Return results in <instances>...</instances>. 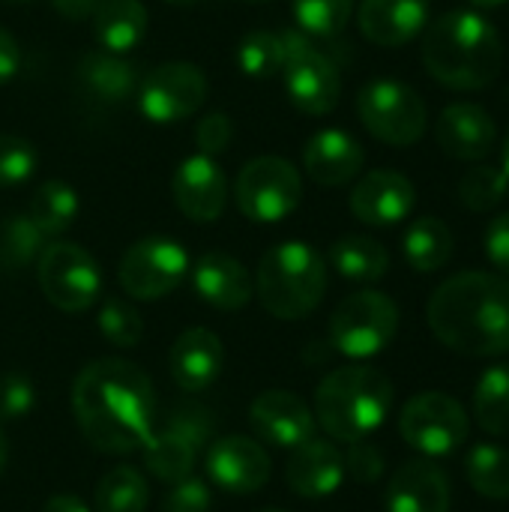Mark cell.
Wrapping results in <instances>:
<instances>
[{"label":"cell","instance_id":"1","mask_svg":"<svg viewBox=\"0 0 509 512\" xmlns=\"http://www.w3.org/2000/svg\"><path fill=\"white\" fill-rule=\"evenodd\" d=\"M75 420L99 453L123 456L153 438V384L129 360L105 357L81 369L72 387Z\"/></svg>","mask_w":509,"mask_h":512},{"label":"cell","instance_id":"2","mask_svg":"<svg viewBox=\"0 0 509 512\" xmlns=\"http://www.w3.org/2000/svg\"><path fill=\"white\" fill-rule=\"evenodd\" d=\"M429 327L441 345L462 357H498L509 351V279L465 270L429 297Z\"/></svg>","mask_w":509,"mask_h":512},{"label":"cell","instance_id":"3","mask_svg":"<svg viewBox=\"0 0 509 512\" xmlns=\"http://www.w3.org/2000/svg\"><path fill=\"white\" fill-rule=\"evenodd\" d=\"M423 66L450 90H483L504 66V39L477 9H450L426 24Z\"/></svg>","mask_w":509,"mask_h":512},{"label":"cell","instance_id":"4","mask_svg":"<svg viewBox=\"0 0 509 512\" xmlns=\"http://www.w3.org/2000/svg\"><path fill=\"white\" fill-rule=\"evenodd\" d=\"M393 408V384L372 366L330 372L315 393V417L336 441L354 444L378 432Z\"/></svg>","mask_w":509,"mask_h":512},{"label":"cell","instance_id":"5","mask_svg":"<svg viewBox=\"0 0 509 512\" xmlns=\"http://www.w3.org/2000/svg\"><path fill=\"white\" fill-rule=\"evenodd\" d=\"M255 291L273 318L300 321L312 315L327 294V264L309 243H279L261 258Z\"/></svg>","mask_w":509,"mask_h":512},{"label":"cell","instance_id":"6","mask_svg":"<svg viewBox=\"0 0 509 512\" xmlns=\"http://www.w3.org/2000/svg\"><path fill=\"white\" fill-rule=\"evenodd\" d=\"M357 114L363 126L390 147H411L429 126L423 96L396 78H375L357 96Z\"/></svg>","mask_w":509,"mask_h":512},{"label":"cell","instance_id":"7","mask_svg":"<svg viewBox=\"0 0 509 512\" xmlns=\"http://www.w3.org/2000/svg\"><path fill=\"white\" fill-rule=\"evenodd\" d=\"M399 330V309L381 291H357L339 303L330 318V342L351 360L381 354Z\"/></svg>","mask_w":509,"mask_h":512},{"label":"cell","instance_id":"8","mask_svg":"<svg viewBox=\"0 0 509 512\" xmlns=\"http://www.w3.org/2000/svg\"><path fill=\"white\" fill-rule=\"evenodd\" d=\"M237 207L252 222H282L303 198V180L288 159L258 156L243 165L234 183Z\"/></svg>","mask_w":509,"mask_h":512},{"label":"cell","instance_id":"9","mask_svg":"<svg viewBox=\"0 0 509 512\" xmlns=\"http://www.w3.org/2000/svg\"><path fill=\"white\" fill-rule=\"evenodd\" d=\"M285 42V63H282V81L288 90V99L306 111V114H330L339 105L342 96V78L336 63L318 51L306 33L288 30L282 33Z\"/></svg>","mask_w":509,"mask_h":512},{"label":"cell","instance_id":"10","mask_svg":"<svg viewBox=\"0 0 509 512\" xmlns=\"http://www.w3.org/2000/svg\"><path fill=\"white\" fill-rule=\"evenodd\" d=\"M399 432L405 444H411L417 453L441 459V456H453L468 441L471 420L453 396L432 390L414 396L402 408Z\"/></svg>","mask_w":509,"mask_h":512},{"label":"cell","instance_id":"11","mask_svg":"<svg viewBox=\"0 0 509 512\" xmlns=\"http://www.w3.org/2000/svg\"><path fill=\"white\" fill-rule=\"evenodd\" d=\"M39 288L51 306L63 312H84L102 291V273L93 255L75 243H51L39 252Z\"/></svg>","mask_w":509,"mask_h":512},{"label":"cell","instance_id":"12","mask_svg":"<svg viewBox=\"0 0 509 512\" xmlns=\"http://www.w3.org/2000/svg\"><path fill=\"white\" fill-rule=\"evenodd\" d=\"M213 417L201 405L177 408L162 432H153L150 444L144 447V462L153 477L162 483H180L192 474L201 447L210 441Z\"/></svg>","mask_w":509,"mask_h":512},{"label":"cell","instance_id":"13","mask_svg":"<svg viewBox=\"0 0 509 512\" xmlns=\"http://www.w3.org/2000/svg\"><path fill=\"white\" fill-rule=\"evenodd\" d=\"M189 273L186 249L171 237H144L132 243L120 261V285L135 300H159L171 294Z\"/></svg>","mask_w":509,"mask_h":512},{"label":"cell","instance_id":"14","mask_svg":"<svg viewBox=\"0 0 509 512\" xmlns=\"http://www.w3.org/2000/svg\"><path fill=\"white\" fill-rule=\"evenodd\" d=\"M207 99V78L195 63H162L156 66L141 90H138V108L150 123L168 126L192 117Z\"/></svg>","mask_w":509,"mask_h":512},{"label":"cell","instance_id":"15","mask_svg":"<svg viewBox=\"0 0 509 512\" xmlns=\"http://www.w3.org/2000/svg\"><path fill=\"white\" fill-rule=\"evenodd\" d=\"M207 477L228 495H255L270 480V456L258 441L228 435L210 447Z\"/></svg>","mask_w":509,"mask_h":512},{"label":"cell","instance_id":"16","mask_svg":"<svg viewBox=\"0 0 509 512\" xmlns=\"http://www.w3.org/2000/svg\"><path fill=\"white\" fill-rule=\"evenodd\" d=\"M171 195L177 210L192 222H216L225 213L228 183L213 156L195 153L183 159L171 177Z\"/></svg>","mask_w":509,"mask_h":512},{"label":"cell","instance_id":"17","mask_svg":"<svg viewBox=\"0 0 509 512\" xmlns=\"http://www.w3.org/2000/svg\"><path fill=\"white\" fill-rule=\"evenodd\" d=\"M351 213L375 228L399 225L417 204L414 183L399 171H369L351 192Z\"/></svg>","mask_w":509,"mask_h":512},{"label":"cell","instance_id":"18","mask_svg":"<svg viewBox=\"0 0 509 512\" xmlns=\"http://www.w3.org/2000/svg\"><path fill=\"white\" fill-rule=\"evenodd\" d=\"M249 420L261 441L282 450H294L315 438V417L309 405L288 390L261 393L249 408Z\"/></svg>","mask_w":509,"mask_h":512},{"label":"cell","instance_id":"19","mask_svg":"<svg viewBox=\"0 0 509 512\" xmlns=\"http://www.w3.org/2000/svg\"><path fill=\"white\" fill-rule=\"evenodd\" d=\"M435 135L441 150L462 162H480L498 147V126L492 114L474 102L447 105L438 117Z\"/></svg>","mask_w":509,"mask_h":512},{"label":"cell","instance_id":"20","mask_svg":"<svg viewBox=\"0 0 509 512\" xmlns=\"http://www.w3.org/2000/svg\"><path fill=\"white\" fill-rule=\"evenodd\" d=\"M357 24L369 42L399 48L429 24V0H363Z\"/></svg>","mask_w":509,"mask_h":512},{"label":"cell","instance_id":"21","mask_svg":"<svg viewBox=\"0 0 509 512\" xmlns=\"http://www.w3.org/2000/svg\"><path fill=\"white\" fill-rule=\"evenodd\" d=\"M450 480L426 459L405 462L387 489V512H450Z\"/></svg>","mask_w":509,"mask_h":512},{"label":"cell","instance_id":"22","mask_svg":"<svg viewBox=\"0 0 509 512\" xmlns=\"http://www.w3.org/2000/svg\"><path fill=\"white\" fill-rule=\"evenodd\" d=\"M366 153L345 129H321L303 150L306 174L321 186H345L363 171Z\"/></svg>","mask_w":509,"mask_h":512},{"label":"cell","instance_id":"23","mask_svg":"<svg viewBox=\"0 0 509 512\" xmlns=\"http://www.w3.org/2000/svg\"><path fill=\"white\" fill-rule=\"evenodd\" d=\"M285 477L300 498H330L345 480V456L330 441L309 438L291 450Z\"/></svg>","mask_w":509,"mask_h":512},{"label":"cell","instance_id":"24","mask_svg":"<svg viewBox=\"0 0 509 512\" xmlns=\"http://www.w3.org/2000/svg\"><path fill=\"white\" fill-rule=\"evenodd\" d=\"M192 288L207 306L222 312H237L252 300V279L246 267L225 252H207L195 261Z\"/></svg>","mask_w":509,"mask_h":512},{"label":"cell","instance_id":"25","mask_svg":"<svg viewBox=\"0 0 509 512\" xmlns=\"http://www.w3.org/2000/svg\"><path fill=\"white\" fill-rule=\"evenodd\" d=\"M168 366H171V378L180 390H186V393L207 390L222 372L219 336L204 327H192V330L180 333L168 354Z\"/></svg>","mask_w":509,"mask_h":512},{"label":"cell","instance_id":"26","mask_svg":"<svg viewBox=\"0 0 509 512\" xmlns=\"http://www.w3.org/2000/svg\"><path fill=\"white\" fill-rule=\"evenodd\" d=\"M147 33V9L141 0H102L93 12V36L111 54L138 48Z\"/></svg>","mask_w":509,"mask_h":512},{"label":"cell","instance_id":"27","mask_svg":"<svg viewBox=\"0 0 509 512\" xmlns=\"http://www.w3.org/2000/svg\"><path fill=\"white\" fill-rule=\"evenodd\" d=\"M81 84L102 102H123L135 93V66L123 60V54L111 51H90L78 63Z\"/></svg>","mask_w":509,"mask_h":512},{"label":"cell","instance_id":"28","mask_svg":"<svg viewBox=\"0 0 509 512\" xmlns=\"http://www.w3.org/2000/svg\"><path fill=\"white\" fill-rule=\"evenodd\" d=\"M330 264L351 282H378L390 270V252L375 237L348 234L330 246Z\"/></svg>","mask_w":509,"mask_h":512},{"label":"cell","instance_id":"29","mask_svg":"<svg viewBox=\"0 0 509 512\" xmlns=\"http://www.w3.org/2000/svg\"><path fill=\"white\" fill-rule=\"evenodd\" d=\"M402 249H405V261L414 270L435 273L453 258V231L447 228V222L435 216H423L405 231Z\"/></svg>","mask_w":509,"mask_h":512},{"label":"cell","instance_id":"30","mask_svg":"<svg viewBox=\"0 0 509 512\" xmlns=\"http://www.w3.org/2000/svg\"><path fill=\"white\" fill-rule=\"evenodd\" d=\"M474 417L483 432L509 435V363L489 366L474 390Z\"/></svg>","mask_w":509,"mask_h":512},{"label":"cell","instance_id":"31","mask_svg":"<svg viewBox=\"0 0 509 512\" xmlns=\"http://www.w3.org/2000/svg\"><path fill=\"white\" fill-rule=\"evenodd\" d=\"M27 216L42 231V237H57V234H63L75 222V216H78V195H75V189L69 183L48 180V183H42L33 192Z\"/></svg>","mask_w":509,"mask_h":512},{"label":"cell","instance_id":"32","mask_svg":"<svg viewBox=\"0 0 509 512\" xmlns=\"http://www.w3.org/2000/svg\"><path fill=\"white\" fill-rule=\"evenodd\" d=\"M468 483L489 501H509V450L498 444H474L465 459Z\"/></svg>","mask_w":509,"mask_h":512},{"label":"cell","instance_id":"33","mask_svg":"<svg viewBox=\"0 0 509 512\" xmlns=\"http://www.w3.org/2000/svg\"><path fill=\"white\" fill-rule=\"evenodd\" d=\"M99 512H144L147 510V480L135 468H111L96 486Z\"/></svg>","mask_w":509,"mask_h":512},{"label":"cell","instance_id":"34","mask_svg":"<svg viewBox=\"0 0 509 512\" xmlns=\"http://www.w3.org/2000/svg\"><path fill=\"white\" fill-rule=\"evenodd\" d=\"M285 63V42L282 33L273 30H252L249 36L240 39L237 48V66L249 78H273L282 72Z\"/></svg>","mask_w":509,"mask_h":512},{"label":"cell","instance_id":"35","mask_svg":"<svg viewBox=\"0 0 509 512\" xmlns=\"http://www.w3.org/2000/svg\"><path fill=\"white\" fill-rule=\"evenodd\" d=\"M42 252V231L30 216H9L0 225V270H21Z\"/></svg>","mask_w":509,"mask_h":512},{"label":"cell","instance_id":"36","mask_svg":"<svg viewBox=\"0 0 509 512\" xmlns=\"http://www.w3.org/2000/svg\"><path fill=\"white\" fill-rule=\"evenodd\" d=\"M509 192V180L504 174V168L495 165H477L471 168L462 183H459V198L465 207L477 210V213H489L495 210Z\"/></svg>","mask_w":509,"mask_h":512},{"label":"cell","instance_id":"37","mask_svg":"<svg viewBox=\"0 0 509 512\" xmlns=\"http://www.w3.org/2000/svg\"><path fill=\"white\" fill-rule=\"evenodd\" d=\"M354 0H294V18L309 36H336L345 30Z\"/></svg>","mask_w":509,"mask_h":512},{"label":"cell","instance_id":"38","mask_svg":"<svg viewBox=\"0 0 509 512\" xmlns=\"http://www.w3.org/2000/svg\"><path fill=\"white\" fill-rule=\"evenodd\" d=\"M99 330L117 348H135L144 336L141 315L123 300H105L99 309Z\"/></svg>","mask_w":509,"mask_h":512},{"label":"cell","instance_id":"39","mask_svg":"<svg viewBox=\"0 0 509 512\" xmlns=\"http://www.w3.org/2000/svg\"><path fill=\"white\" fill-rule=\"evenodd\" d=\"M36 168V150L18 135H0V186L24 183Z\"/></svg>","mask_w":509,"mask_h":512},{"label":"cell","instance_id":"40","mask_svg":"<svg viewBox=\"0 0 509 512\" xmlns=\"http://www.w3.org/2000/svg\"><path fill=\"white\" fill-rule=\"evenodd\" d=\"M345 474H351L360 483H375L384 474V456H381V450L375 444H369V438L348 444Z\"/></svg>","mask_w":509,"mask_h":512},{"label":"cell","instance_id":"41","mask_svg":"<svg viewBox=\"0 0 509 512\" xmlns=\"http://www.w3.org/2000/svg\"><path fill=\"white\" fill-rule=\"evenodd\" d=\"M33 384L12 372L0 381V420H21L33 408Z\"/></svg>","mask_w":509,"mask_h":512},{"label":"cell","instance_id":"42","mask_svg":"<svg viewBox=\"0 0 509 512\" xmlns=\"http://www.w3.org/2000/svg\"><path fill=\"white\" fill-rule=\"evenodd\" d=\"M231 138H234L231 117H228V114H219V111H216V114H207V117L198 123V129H195V141H198V150H201L204 156H216V153L228 150Z\"/></svg>","mask_w":509,"mask_h":512},{"label":"cell","instance_id":"43","mask_svg":"<svg viewBox=\"0 0 509 512\" xmlns=\"http://www.w3.org/2000/svg\"><path fill=\"white\" fill-rule=\"evenodd\" d=\"M210 489L201 480H180L174 483V492L165 498V512H210Z\"/></svg>","mask_w":509,"mask_h":512},{"label":"cell","instance_id":"44","mask_svg":"<svg viewBox=\"0 0 509 512\" xmlns=\"http://www.w3.org/2000/svg\"><path fill=\"white\" fill-rule=\"evenodd\" d=\"M486 255L495 270L509 279V213H501L486 228Z\"/></svg>","mask_w":509,"mask_h":512},{"label":"cell","instance_id":"45","mask_svg":"<svg viewBox=\"0 0 509 512\" xmlns=\"http://www.w3.org/2000/svg\"><path fill=\"white\" fill-rule=\"evenodd\" d=\"M18 66H21V48L12 39V33H6L0 27V84H6L9 78H15Z\"/></svg>","mask_w":509,"mask_h":512},{"label":"cell","instance_id":"46","mask_svg":"<svg viewBox=\"0 0 509 512\" xmlns=\"http://www.w3.org/2000/svg\"><path fill=\"white\" fill-rule=\"evenodd\" d=\"M51 6L69 21H84V18H93V12L102 6V0H51Z\"/></svg>","mask_w":509,"mask_h":512},{"label":"cell","instance_id":"47","mask_svg":"<svg viewBox=\"0 0 509 512\" xmlns=\"http://www.w3.org/2000/svg\"><path fill=\"white\" fill-rule=\"evenodd\" d=\"M45 512H90L87 504L75 495H54L48 504H45Z\"/></svg>","mask_w":509,"mask_h":512},{"label":"cell","instance_id":"48","mask_svg":"<svg viewBox=\"0 0 509 512\" xmlns=\"http://www.w3.org/2000/svg\"><path fill=\"white\" fill-rule=\"evenodd\" d=\"M474 9H495V6H504L509 0H468Z\"/></svg>","mask_w":509,"mask_h":512},{"label":"cell","instance_id":"49","mask_svg":"<svg viewBox=\"0 0 509 512\" xmlns=\"http://www.w3.org/2000/svg\"><path fill=\"white\" fill-rule=\"evenodd\" d=\"M501 168H504V174H507L509 180V135L507 141H504V150H501Z\"/></svg>","mask_w":509,"mask_h":512},{"label":"cell","instance_id":"50","mask_svg":"<svg viewBox=\"0 0 509 512\" xmlns=\"http://www.w3.org/2000/svg\"><path fill=\"white\" fill-rule=\"evenodd\" d=\"M6 465V438H3V429H0V471Z\"/></svg>","mask_w":509,"mask_h":512},{"label":"cell","instance_id":"51","mask_svg":"<svg viewBox=\"0 0 509 512\" xmlns=\"http://www.w3.org/2000/svg\"><path fill=\"white\" fill-rule=\"evenodd\" d=\"M165 3H174V6H192V3H198V0H165Z\"/></svg>","mask_w":509,"mask_h":512},{"label":"cell","instance_id":"52","mask_svg":"<svg viewBox=\"0 0 509 512\" xmlns=\"http://www.w3.org/2000/svg\"><path fill=\"white\" fill-rule=\"evenodd\" d=\"M246 3H264V0H246Z\"/></svg>","mask_w":509,"mask_h":512},{"label":"cell","instance_id":"53","mask_svg":"<svg viewBox=\"0 0 509 512\" xmlns=\"http://www.w3.org/2000/svg\"><path fill=\"white\" fill-rule=\"evenodd\" d=\"M261 512H285V510H261Z\"/></svg>","mask_w":509,"mask_h":512},{"label":"cell","instance_id":"54","mask_svg":"<svg viewBox=\"0 0 509 512\" xmlns=\"http://www.w3.org/2000/svg\"><path fill=\"white\" fill-rule=\"evenodd\" d=\"M12 3H27V0H12Z\"/></svg>","mask_w":509,"mask_h":512}]
</instances>
